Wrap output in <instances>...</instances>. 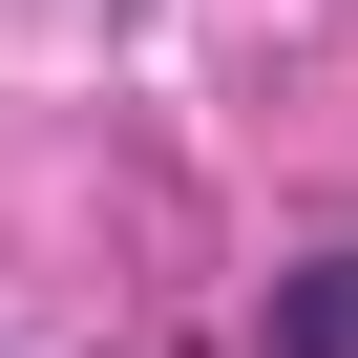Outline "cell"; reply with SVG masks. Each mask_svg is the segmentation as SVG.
<instances>
[{
	"label": "cell",
	"mask_w": 358,
	"mask_h": 358,
	"mask_svg": "<svg viewBox=\"0 0 358 358\" xmlns=\"http://www.w3.org/2000/svg\"><path fill=\"white\" fill-rule=\"evenodd\" d=\"M274 358H358V253H316V274L274 295Z\"/></svg>",
	"instance_id": "cell-1"
}]
</instances>
